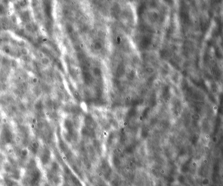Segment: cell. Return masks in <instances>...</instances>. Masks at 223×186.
<instances>
[]
</instances>
